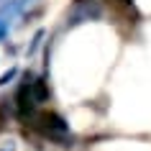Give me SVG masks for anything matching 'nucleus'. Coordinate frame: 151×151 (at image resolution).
Returning <instances> with one entry per match:
<instances>
[{
  "label": "nucleus",
  "instance_id": "f257e3e1",
  "mask_svg": "<svg viewBox=\"0 0 151 151\" xmlns=\"http://www.w3.org/2000/svg\"><path fill=\"white\" fill-rule=\"evenodd\" d=\"M31 118H33V128L41 136H46V138H64L67 136V123H64V118L59 113L39 110V113H33Z\"/></svg>",
  "mask_w": 151,
  "mask_h": 151
},
{
  "label": "nucleus",
  "instance_id": "f03ea898",
  "mask_svg": "<svg viewBox=\"0 0 151 151\" xmlns=\"http://www.w3.org/2000/svg\"><path fill=\"white\" fill-rule=\"evenodd\" d=\"M16 103H18V113H21V118H28L36 113V105H39V97L33 92V82H26L21 85L16 92Z\"/></svg>",
  "mask_w": 151,
  "mask_h": 151
},
{
  "label": "nucleus",
  "instance_id": "7ed1b4c3",
  "mask_svg": "<svg viewBox=\"0 0 151 151\" xmlns=\"http://www.w3.org/2000/svg\"><path fill=\"white\" fill-rule=\"evenodd\" d=\"M33 92H36V97H39V103H44V100L49 97L46 82H44V80H36V82H33Z\"/></svg>",
  "mask_w": 151,
  "mask_h": 151
},
{
  "label": "nucleus",
  "instance_id": "20e7f679",
  "mask_svg": "<svg viewBox=\"0 0 151 151\" xmlns=\"http://www.w3.org/2000/svg\"><path fill=\"white\" fill-rule=\"evenodd\" d=\"M0 128H3V113H0Z\"/></svg>",
  "mask_w": 151,
  "mask_h": 151
},
{
  "label": "nucleus",
  "instance_id": "39448f33",
  "mask_svg": "<svg viewBox=\"0 0 151 151\" xmlns=\"http://www.w3.org/2000/svg\"><path fill=\"white\" fill-rule=\"evenodd\" d=\"M74 3H82V0H74Z\"/></svg>",
  "mask_w": 151,
  "mask_h": 151
}]
</instances>
